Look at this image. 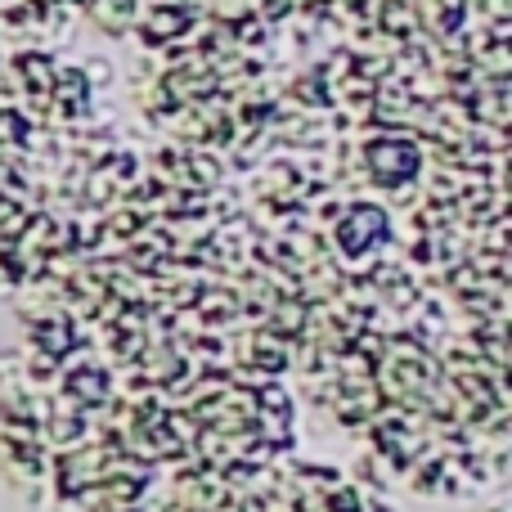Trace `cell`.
Listing matches in <instances>:
<instances>
[{
  "mask_svg": "<svg viewBox=\"0 0 512 512\" xmlns=\"http://www.w3.org/2000/svg\"><path fill=\"white\" fill-rule=\"evenodd\" d=\"M369 167L378 171L382 185H396V180H409L418 171V153L405 140H378L369 149Z\"/></svg>",
  "mask_w": 512,
  "mask_h": 512,
  "instance_id": "1",
  "label": "cell"
}]
</instances>
